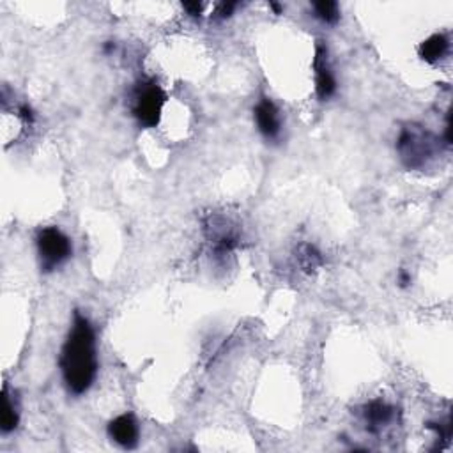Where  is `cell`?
<instances>
[{"instance_id":"11","label":"cell","mask_w":453,"mask_h":453,"mask_svg":"<svg viewBox=\"0 0 453 453\" xmlns=\"http://www.w3.org/2000/svg\"><path fill=\"white\" fill-rule=\"evenodd\" d=\"M298 262L303 271L311 273V271H315L317 267L322 266V255L314 245H303L302 248L298 250Z\"/></svg>"},{"instance_id":"13","label":"cell","mask_w":453,"mask_h":453,"mask_svg":"<svg viewBox=\"0 0 453 453\" xmlns=\"http://www.w3.org/2000/svg\"><path fill=\"white\" fill-rule=\"evenodd\" d=\"M18 115H20L21 119H23L25 124H34V112H32V108L28 107V105H20V108H18Z\"/></svg>"},{"instance_id":"2","label":"cell","mask_w":453,"mask_h":453,"mask_svg":"<svg viewBox=\"0 0 453 453\" xmlns=\"http://www.w3.org/2000/svg\"><path fill=\"white\" fill-rule=\"evenodd\" d=\"M36 245H38L39 264L46 273L63 266L73 253L70 238L59 227L41 228L36 238Z\"/></svg>"},{"instance_id":"15","label":"cell","mask_w":453,"mask_h":453,"mask_svg":"<svg viewBox=\"0 0 453 453\" xmlns=\"http://www.w3.org/2000/svg\"><path fill=\"white\" fill-rule=\"evenodd\" d=\"M235 7H238V4H234V2H223V4H220V7H218V14L222 18H227V16H230L232 13H234V9Z\"/></svg>"},{"instance_id":"3","label":"cell","mask_w":453,"mask_h":453,"mask_svg":"<svg viewBox=\"0 0 453 453\" xmlns=\"http://www.w3.org/2000/svg\"><path fill=\"white\" fill-rule=\"evenodd\" d=\"M397 151L400 154L402 161L409 169H420L432 154V140L429 133L423 132L420 126L409 124L402 129L397 142Z\"/></svg>"},{"instance_id":"17","label":"cell","mask_w":453,"mask_h":453,"mask_svg":"<svg viewBox=\"0 0 453 453\" xmlns=\"http://www.w3.org/2000/svg\"><path fill=\"white\" fill-rule=\"evenodd\" d=\"M270 7H271V9H273L275 13H277V14H280V13H282V6H280V4L271 2V4H270Z\"/></svg>"},{"instance_id":"9","label":"cell","mask_w":453,"mask_h":453,"mask_svg":"<svg viewBox=\"0 0 453 453\" xmlns=\"http://www.w3.org/2000/svg\"><path fill=\"white\" fill-rule=\"evenodd\" d=\"M448 46H450V43H448V39L443 34H434L422 43V46H420V57L425 63H437V60L447 55Z\"/></svg>"},{"instance_id":"12","label":"cell","mask_w":453,"mask_h":453,"mask_svg":"<svg viewBox=\"0 0 453 453\" xmlns=\"http://www.w3.org/2000/svg\"><path fill=\"white\" fill-rule=\"evenodd\" d=\"M311 9H314V16L319 18L324 23H336L340 20V7L336 2L331 0H322V2H314L311 4Z\"/></svg>"},{"instance_id":"10","label":"cell","mask_w":453,"mask_h":453,"mask_svg":"<svg viewBox=\"0 0 453 453\" xmlns=\"http://www.w3.org/2000/svg\"><path fill=\"white\" fill-rule=\"evenodd\" d=\"M2 395H4V398H2L4 400L2 402V432L9 434V432H13V430L18 427V423H20V411H18L16 398L11 397L7 386H4Z\"/></svg>"},{"instance_id":"14","label":"cell","mask_w":453,"mask_h":453,"mask_svg":"<svg viewBox=\"0 0 453 453\" xmlns=\"http://www.w3.org/2000/svg\"><path fill=\"white\" fill-rule=\"evenodd\" d=\"M184 9L191 14V16H201L202 9H204V4L201 2H184L183 4Z\"/></svg>"},{"instance_id":"7","label":"cell","mask_w":453,"mask_h":453,"mask_svg":"<svg viewBox=\"0 0 453 453\" xmlns=\"http://www.w3.org/2000/svg\"><path fill=\"white\" fill-rule=\"evenodd\" d=\"M314 70H315V89L317 96L322 101L329 100L336 90V80L333 75L331 68L328 63V50L322 45H317L314 57Z\"/></svg>"},{"instance_id":"8","label":"cell","mask_w":453,"mask_h":453,"mask_svg":"<svg viewBox=\"0 0 453 453\" xmlns=\"http://www.w3.org/2000/svg\"><path fill=\"white\" fill-rule=\"evenodd\" d=\"M365 422H367V429L371 430L372 434H378L388 423H391L395 416V409L391 405H388L386 402L383 400H374L371 404L365 405Z\"/></svg>"},{"instance_id":"1","label":"cell","mask_w":453,"mask_h":453,"mask_svg":"<svg viewBox=\"0 0 453 453\" xmlns=\"http://www.w3.org/2000/svg\"><path fill=\"white\" fill-rule=\"evenodd\" d=\"M96 333L85 315L75 311L70 335L60 353V372L68 391L83 395L89 391L97 375Z\"/></svg>"},{"instance_id":"6","label":"cell","mask_w":453,"mask_h":453,"mask_svg":"<svg viewBox=\"0 0 453 453\" xmlns=\"http://www.w3.org/2000/svg\"><path fill=\"white\" fill-rule=\"evenodd\" d=\"M108 436L126 450L139 447L140 429L133 415H121L108 423Z\"/></svg>"},{"instance_id":"16","label":"cell","mask_w":453,"mask_h":453,"mask_svg":"<svg viewBox=\"0 0 453 453\" xmlns=\"http://www.w3.org/2000/svg\"><path fill=\"white\" fill-rule=\"evenodd\" d=\"M409 284H411V275L407 271H400L398 273V285L400 287H409Z\"/></svg>"},{"instance_id":"4","label":"cell","mask_w":453,"mask_h":453,"mask_svg":"<svg viewBox=\"0 0 453 453\" xmlns=\"http://www.w3.org/2000/svg\"><path fill=\"white\" fill-rule=\"evenodd\" d=\"M166 96L156 82H146L137 89L133 115L144 128H154L161 119Z\"/></svg>"},{"instance_id":"5","label":"cell","mask_w":453,"mask_h":453,"mask_svg":"<svg viewBox=\"0 0 453 453\" xmlns=\"http://www.w3.org/2000/svg\"><path fill=\"white\" fill-rule=\"evenodd\" d=\"M253 117H255L257 128L266 137L267 140L278 139L282 132V119L277 105L270 97H262L253 108Z\"/></svg>"}]
</instances>
